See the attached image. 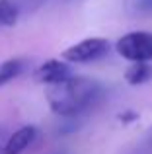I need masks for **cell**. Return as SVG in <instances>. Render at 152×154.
Here are the masks:
<instances>
[{
	"instance_id": "obj_10",
	"label": "cell",
	"mask_w": 152,
	"mask_h": 154,
	"mask_svg": "<svg viewBox=\"0 0 152 154\" xmlns=\"http://www.w3.org/2000/svg\"><path fill=\"white\" fill-rule=\"evenodd\" d=\"M117 119L121 121L123 125H125V123H131V121L138 119V113H135V111H125V113H121V115H119Z\"/></svg>"
},
{
	"instance_id": "obj_12",
	"label": "cell",
	"mask_w": 152,
	"mask_h": 154,
	"mask_svg": "<svg viewBox=\"0 0 152 154\" xmlns=\"http://www.w3.org/2000/svg\"><path fill=\"white\" fill-rule=\"evenodd\" d=\"M4 137H6V131H4V127H2V125H0V143H2V140H4Z\"/></svg>"
},
{
	"instance_id": "obj_7",
	"label": "cell",
	"mask_w": 152,
	"mask_h": 154,
	"mask_svg": "<svg viewBox=\"0 0 152 154\" xmlns=\"http://www.w3.org/2000/svg\"><path fill=\"white\" fill-rule=\"evenodd\" d=\"M22 68H23V60H20V59L4 60V63L0 64V86L8 84L14 78H18L20 72H22Z\"/></svg>"
},
{
	"instance_id": "obj_6",
	"label": "cell",
	"mask_w": 152,
	"mask_h": 154,
	"mask_svg": "<svg viewBox=\"0 0 152 154\" xmlns=\"http://www.w3.org/2000/svg\"><path fill=\"white\" fill-rule=\"evenodd\" d=\"M125 78L131 86H141V84H146L152 78V64L148 63H135L127 68Z\"/></svg>"
},
{
	"instance_id": "obj_3",
	"label": "cell",
	"mask_w": 152,
	"mask_h": 154,
	"mask_svg": "<svg viewBox=\"0 0 152 154\" xmlns=\"http://www.w3.org/2000/svg\"><path fill=\"white\" fill-rule=\"evenodd\" d=\"M109 51V41L103 37H92L76 43V45L65 49L62 59L68 63H92V60L102 59Z\"/></svg>"
},
{
	"instance_id": "obj_11",
	"label": "cell",
	"mask_w": 152,
	"mask_h": 154,
	"mask_svg": "<svg viewBox=\"0 0 152 154\" xmlns=\"http://www.w3.org/2000/svg\"><path fill=\"white\" fill-rule=\"evenodd\" d=\"M47 0H31V6L33 8H37V6H41V4H45Z\"/></svg>"
},
{
	"instance_id": "obj_1",
	"label": "cell",
	"mask_w": 152,
	"mask_h": 154,
	"mask_svg": "<svg viewBox=\"0 0 152 154\" xmlns=\"http://www.w3.org/2000/svg\"><path fill=\"white\" fill-rule=\"evenodd\" d=\"M102 94V86L92 78L70 76L65 82L47 86V102L57 115L76 117L90 109Z\"/></svg>"
},
{
	"instance_id": "obj_13",
	"label": "cell",
	"mask_w": 152,
	"mask_h": 154,
	"mask_svg": "<svg viewBox=\"0 0 152 154\" xmlns=\"http://www.w3.org/2000/svg\"><path fill=\"white\" fill-rule=\"evenodd\" d=\"M148 150H150V154H152V133H150V139H148Z\"/></svg>"
},
{
	"instance_id": "obj_4",
	"label": "cell",
	"mask_w": 152,
	"mask_h": 154,
	"mask_svg": "<svg viewBox=\"0 0 152 154\" xmlns=\"http://www.w3.org/2000/svg\"><path fill=\"white\" fill-rule=\"evenodd\" d=\"M70 76H74L72 70H70V66L65 64L62 60H57V59L45 60V63L37 68V72H35V78H37L39 82L47 84V86L65 82V80H68Z\"/></svg>"
},
{
	"instance_id": "obj_9",
	"label": "cell",
	"mask_w": 152,
	"mask_h": 154,
	"mask_svg": "<svg viewBox=\"0 0 152 154\" xmlns=\"http://www.w3.org/2000/svg\"><path fill=\"white\" fill-rule=\"evenodd\" d=\"M135 10L141 16H152V0H137Z\"/></svg>"
},
{
	"instance_id": "obj_5",
	"label": "cell",
	"mask_w": 152,
	"mask_h": 154,
	"mask_svg": "<svg viewBox=\"0 0 152 154\" xmlns=\"http://www.w3.org/2000/svg\"><path fill=\"white\" fill-rule=\"evenodd\" d=\"M35 135H37V131H35V127H31V125H26V127L18 129V131L8 137L6 143L0 146V154H22L31 143H33Z\"/></svg>"
},
{
	"instance_id": "obj_2",
	"label": "cell",
	"mask_w": 152,
	"mask_h": 154,
	"mask_svg": "<svg viewBox=\"0 0 152 154\" xmlns=\"http://www.w3.org/2000/svg\"><path fill=\"white\" fill-rule=\"evenodd\" d=\"M117 53L133 63H148L152 59V33L148 31H133L123 35L117 41Z\"/></svg>"
},
{
	"instance_id": "obj_8",
	"label": "cell",
	"mask_w": 152,
	"mask_h": 154,
	"mask_svg": "<svg viewBox=\"0 0 152 154\" xmlns=\"http://www.w3.org/2000/svg\"><path fill=\"white\" fill-rule=\"evenodd\" d=\"M20 8L16 0H0V26L10 27L18 22Z\"/></svg>"
}]
</instances>
